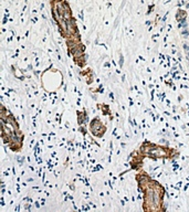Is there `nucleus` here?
<instances>
[{
	"mask_svg": "<svg viewBox=\"0 0 189 212\" xmlns=\"http://www.w3.org/2000/svg\"><path fill=\"white\" fill-rule=\"evenodd\" d=\"M90 129L91 133L96 137H102L104 135V133L106 132V127L102 124L98 118H94L90 124Z\"/></svg>",
	"mask_w": 189,
	"mask_h": 212,
	"instance_id": "obj_1",
	"label": "nucleus"
}]
</instances>
